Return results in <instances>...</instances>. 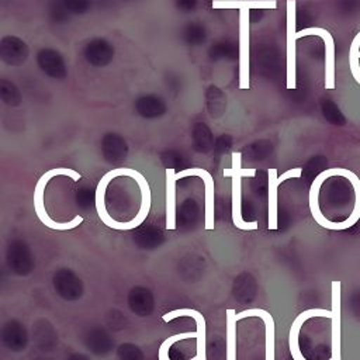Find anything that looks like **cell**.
<instances>
[{
    "label": "cell",
    "mask_w": 360,
    "mask_h": 360,
    "mask_svg": "<svg viewBox=\"0 0 360 360\" xmlns=\"http://www.w3.org/2000/svg\"><path fill=\"white\" fill-rule=\"evenodd\" d=\"M58 175H69V176L74 178V180H79V179H81V175L76 173V172L72 171V169H64V168H61V169H53V171L47 172V173L39 180V183H37V186H36V192H34V208H36V213H37V215L40 217V220H41L48 228L64 231V229L75 228V227H78L79 224H82L84 217H82V215H76L71 222H64V224H61V222H57V221L51 220L50 215L47 214L46 207H44V192H46V186H47V183H48L54 176H58Z\"/></svg>",
    "instance_id": "6da1fadb"
},
{
    "label": "cell",
    "mask_w": 360,
    "mask_h": 360,
    "mask_svg": "<svg viewBox=\"0 0 360 360\" xmlns=\"http://www.w3.org/2000/svg\"><path fill=\"white\" fill-rule=\"evenodd\" d=\"M29 48L25 41L16 37H6L2 41V58L11 65H22L26 62Z\"/></svg>",
    "instance_id": "8fae6325"
},
{
    "label": "cell",
    "mask_w": 360,
    "mask_h": 360,
    "mask_svg": "<svg viewBox=\"0 0 360 360\" xmlns=\"http://www.w3.org/2000/svg\"><path fill=\"white\" fill-rule=\"evenodd\" d=\"M176 316H192L196 319V324H197V332H199V336H197V357L199 360H207V347H206V321H204V316L196 311V309H175L172 312H168L166 315H164V319L165 321H171Z\"/></svg>",
    "instance_id": "30bf717a"
},
{
    "label": "cell",
    "mask_w": 360,
    "mask_h": 360,
    "mask_svg": "<svg viewBox=\"0 0 360 360\" xmlns=\"http://www.w3.org/2000/svg\"><path fill=\"white\" fill-rule=\"evenodd\" d=\"M196 4V0H178V5L180 8H185V9H190L193 8Z\"/></svg>",
    "instance_id": "ffe728a7"
},
{
    "label": "cell",
    "mask_w": 360,
    "mask_h": 360,
    "mask_svg": "<svg viewBox=\"0 0 360 360\" xmlns=\"http://www.w3.org/2000/svg\"><path fill=\"white\" fill-rule=\"evenodd\" d=\"M176 173L175 169H166V228H176Z\"/></svg>",
    "instance_id": "9a60e30c"
},
{
    "label": "cell",
    "mask_w": 360,
    "mask_h": 360,
    "mask_svg": "<svg viewBox=\"0 0 360 360\" xmlns=\"http://www.w3.org/2000/svg\"><path fill=\"white\" fill-rule=\"evenodd\" d=\"M39 64L47 75L53 78H64L67 71H65V64L60 53L54 50H43L39 54Z\"/></svg>",
    "instance_id": "7c38bea8"
},
{
    "label": "cell",
    "mask_w": 360,
    "mask_h": 360,
    "mask_svg": "<svg viewBox=\"0 0 360 360\" xmlns=\"http://www.w3.org/2000/svg\"><path fill=\"white\" fill-rule=\"evenodd\" d=\"M239 88H249V6L239 13Z\"/></svg>",
    "instance_id": "3957f363"
},
{
    "label": "cell",
    "mask_w": 360,
    "mask_h": 360,
    "mask_svg": "<svg viewBox=\"0 0 360 360\" xmlns=\"http://www.w3.org/2000/svg\"><path fill=\"white\" fill-rule=\"evenodd\" d=\"M245 316H260L266 326V360H274V321L265 309H248L238 315V319Z\"/></svg>",
    "instance_id": "4fadbf2b"
},
{
    "label": "cell",
    "mask_w": 360,
    "mask_h": 360,
    "mask_svg": "<svg viewBox=\"0 0 360 360\" xmlns=\"http://www.w3.org/2000/svg\"><path fill=\"white\" fill-rule=\"evenodd\" d=\"M152 295H151V291L149 290H144V295H142V288L138 287V288H134L131 291V295H130V307L134 312L140 314V316H145L151 312L152 309Z\"/></svg>",
    "instance_id": "2e32d148"
},
{
    "label": "cell",
    "mask_w": 360,
    "mask_h": 360,
    "mask_svg": "<svg viewBox=\"0 0 360 360\" xmlns=\"http://www.w3.org/2000/svg\"><path fill=\"white\" fill-rule=\"evenodd\" d=\"M359 53H360V33L356 34L354 40L352 41L350 51H349V64H350V72L353 79L360 85V65H359Z\"/></svg>",
    "instance_id": "d6986e66"
},
{
    "label": "cell",
    "mask_w": 360,
    "mask_h": 360,
    "mask_svg": "<svg viewBox=\"0 0 360 360\" xmlns=\"http://www.w3.org/2000/svg\"><path fill=\"white\" fill-rule=\"evenodd\" d=\"M236 321L234 309L227 311V360H236Z\"/></svg>",
    "instance_id": "e0dca14e"
},
{
    "label": "cell",
    "mask_w": 360,
    "mask_h": 360,
    "mask_svg": "<svg viewBox=\"0 0 360 360\" xmlns=\"http://www.w3.org/2000/svg\"><path fill=\"white\" fill-rule=\"evenodd\" d=\"M340 281L332 283V360H342L340 356Z\"/></svg>",
    "instance_id": "ba28073f"
},
{
    "label": "cell",
    "mask_w": 360,
    "mask_h": 360,
    "mask_svg": "<svg viewBox=\"0 0 360 360\" xmlns=\"http://www.w3.org/2000/svg\"><path fill=\"white\" fill-rule=\"evenodd\" d=\"M305 36H318L325 43V89H335V41L329 32L319 27L304 29L297 33V40Z\"/></svg>",
    "instance_id": "277c9868"
},
{
    "label": "cell",
    "mask_w": 360,
    "mask_h": 360,
    "mask_svg": "<svg viewBox=\"0 0 360 360\" xmlns=\"http://www.w3.org/2000/svg\"><path fill=\"white\" fill-rule=\"evenodd\" d=\"M314 316H324V318H332V311H328V309H319V308H315V309H307L304 312H301L293 322L291 325V331H290V352H291V356L294 360H307L301 350H300V346H298V335H300V331H301V326L302 324L309 319V318H314ZM332 360V359H329Z\"/></svg>",
    "instance_id": "9c48e42d"
},
{
    "label": "cell",
    "mask_w": 360,
    "mask_h": 360,
    "mask_svg": "<svg viewBox=\"0 0 360 360\" xmlns=\"http://www.w3.org/2000/svg\"><path fill=\"white\" fill-rule=\"evenodd\" d=\"M137 109L142 117H148V119L158 117L165 113V106H164L162 100L158 98H152V96L140 99L137 103Z\"/></svg>",
    "instance_id": "ac0fdd59"
},
{
    "label": "cell",
    "mask_w": 360,
    "mask_h": 360,
    "mask_svg": "<svg viewBox=\"0 0 360 360\" xmlns=\"http://www.w3.org/2000/svg\"><path fill=\"white\" fill-rule=\"evenodd\" d=\"M242 154L241 152H234L232 154V168L224 171V176H231L232 178V218L234 224L239 229H256L258 222H245L242 220V176H253L255 171L253 169H242L241 162H242Z\"/></svg>",
    "instance_id": "7a4b0ae2"
},
{
    "label": "cell",
    "mask_w": 360,
    "mask_h": 360,
    "mask_svg": "<svg viewBox=\"0 0 360 360\" xmlns=\"http://www.w3.org/2000/svg\"><path fill=\"white\" fill-rule=\"evenodd\" d=\"M302 173L301 168H294L283 173L281 176H277L276 169L269 171V228L276 229L277 228V189L279 186L293 178H300Z\"/></svg>",
    "instance_id": "8992f818"
},
{
    "label": "cell",
    "mask_w": 360,
    "mask_h": 360,
    "mask_svg": "<svg viewBox=\"0 0 360 360\" xmlns=\"http://www.w3.org/2000/svg\"><path fill=\"white\" fill-rule=\"evenodd\" d=\"M85 55H86L88 62L100 67V65L109 64L113 60L114 50L105 40H95L88 44V47L85 50Z\"/></svg>",
    "instance_id": "5bb4252c"
},
{
    "label": "cell",
    "mask_w": 360,
    "mask_h": 360,
    "mask_svg": "<svg viewBox=\"0 0 360 360\" xmlns=\"http://www.w3.org/2000/svg\"><path fill=\"white\" fill-rule=\"evenodd\" d=\"M295 0L287 2V89H295Z\"/></svg>",
    "instance_id": "5b68a950"
},
{
    "label": "cell",
    "mask_w": 360,
    "mask_h": 360,
    "mask_svg": "<svg viewBox=\"0 0 360 360\" xmlns=\"http://www.w3.org/2000/svg\"><path fill=\"white\" fill-rule=\"evenodd\" d=\"M189 175L199 176L204 180L206 185V228L213 229L214 228V180L213 176L200 168L193 169H185L180 173H176V179L186 178Z\"/></svg>",
    "instance_id": "52a82bcc"
}]
</instances>
